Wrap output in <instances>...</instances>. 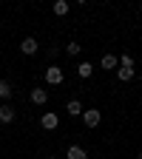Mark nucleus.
I'll return each instance as SVG.
<instances>
[{
    "label": "nucleus",
    "instance_id": "dca6fc26",
    "mask_svg": "<svg viewBox=\"0 0 142 159\" xmlns=\"http://www.w3.org/2000/svg\"><path fill=\"white\" fill-rule=\"evenodd\" d=\"M136 159H142V153H139V156H136Z\"/></svg>",
    "mask_w": 142,
    "mask_h": 159
},
{
    "label": "nucleus",
    "instance_id": "f03ea898",
    "mask_svg": "<svg viewBox=\"0 0 142 159\" xmlns=\"http://www.w3.org/2000/svg\"><path fill=\"white\" fill-rule=\"evenodd\" d=\"M99 119H103V116H99V111H97V108L83 111V122H85V128H97V125H99Z\"/></svg>",
    "mask_w": 142,
    "mask_h": 159
},
{
    "label": "nucleus",
    "instance_id": "f8f14e48",
    "mask_svg": "<svg viewBox=\"0 0 142 159\" xmlns=\"http://www.w3.org/2000/svg\"><path fill=\"white\" fill-rule=\"evenodd\" d=\"M77 74L83 77V80H85V77H91V63H80V66H77Z\"/></svg>",
    "mask_w": 142,
    "mask_h": 159
},
{
    "label": "nucleus",
    "instance_id": "2eb2a0df",
    "mask_svg": "<svg viewBox=\"0 0 142 159\" xmlns=\"http://www.w3.org/2000/svg\"><path fill=\"white\" fill-rule=\"evenodd\" d=\"M66 51L74 57V54H80V46H77V43H68V46H66Z\"/></svg>",
    "mask_w": 142,
    "mask_h": 159
},
{
    "label": "nucleus",
    "instance_id": "f257e3e1",
    "mask_svg": "<svg viewBox=\"0 0 142 159\" xmlns=\"http://www.w3.org/2000/svg\"><path fill=\"white\" fill-rule=\"evenodd\" d=\"M46 83H48V85H60V83H63V68L48 66V68H46Z\"/></svg>",
    "mask_w": 142,
    "mask_h": 159
},
{
    "label": "nucleus",
    "instance_id": "20e7f679",
    "mask_svg": "<svg viewBox=\"0 0 142 159\" xmlns=\"http://www.w3.org/2000/svg\"><path fill=\"white\" fill-rule=\"evenodd\" d=\"M46 99H48V91H46V88H31V102L46 105Z\"/></svg>",
    "mask_w": 142,
    "mask_h": 159
},
{
    "label": "nucleus",
    "instance_id": "1a4fd4ad",
    "mask_svg": "<svg viewBox=\"0 0 142 159\" xmlns=\"http://www.w3.org/2000/svg\"><path fill=\"white\" fill-rule=\"evenodd\" d=\"M68 159H88V156H85V151L80 148V145H71L68 148Z\"/></svg>",
    "mask_w": 142,
    "mask_h": 159
},
{
    "label": "nucleus",
    "instance_id": "7ed1b4c3",
    "mask_svg": "<svg viewBox=\"0 0 142 159\" xmlns=\"http://www.w3.org/2000/svg\"><path fill=\"white\" fill-rule=\"evenodd\" d=\"M40 125H43L46 131H54L60 125V116L57 114H43V116H40Z\"/></svg>",
    "mask_w": 142,
    "mask_h": 159
},
{
    "label": "nucleus",
    "instance_id": "9b49d317",
    "mask_svg": "<svg viewBox=\"0 0 142 159\" xmlns=\"http://www.w3.org/2000/svg\"><path fill=\"white\" fill-rule=\"evenodd\" d=\"M9 97H11V85L6 80H0V99H9Z\"/></svg>",
    "mask_w": 142,
    "mask_h": 159
},
{
    "label": "nucleus",
    "instance_id": "ddd939ff",
    "mask_svg": "<svg viewBox=\"0 0 142 159\" xmlns=\"http://www.w3.org/2000/svg\"><path fill=\"white\" fill-rule=\"evenodd\" d=\"M117 77L122 80V83H128V80L134 77V68H119V71H117Z\"/></svg>",
    "mask_w": 142,
    "mask_h": 159
},
{
    "label": "nucleus",
    "instance_id": "6e6552de",
    "mask_svg": "<svg viewBox=\"0 0 142 159\" xmlns=\"http://www.w3.org/2000/svg\"><path fill=\"white\" fill-rule=\"evenodd\" d=\"M68 116H83V105H80V99H68Z\"/></svg>",
    "mask_w": 142,
    "mask_h": 159
},
{
    "label": "nucleus",
    "instance_id": "4468645a",
    "mask_svg": "<svg viewBox=\"0 0 142 159\" xmlns=\"http://www.w3.org/2000/svg\"><path fill=\"white\" fill-rule=\"evenodd\" d=\"M119 66H122V68H134V60L128 54H122V57H119Z\"/></svg>",
    "mask_w": 142,
    "mask_h": 159
},
{
    "label": "nucleus",
    "instance_id": "9d476101",
    "mask_svg": "<svg viewBox=\"0 0 142 159\" xmlns=\"http://www.w3.org/2000/svg\"><path fill=\"white\" fill-rule=\"evenodd\" d=\"M54 14H60V17L68 14V0H57V3H54Z\"/></svg>",
    "mask_w": 142,
    "mask_h": 159
},
{
    "label": "nucleus",
    "instance_id": "423d86ee",
    "mask_svg": "<svg viewBox=\"0 0 142 159\" xmlns=\"http://www.w3.org/2000/svg\"><path fill=\"white\" fill-rule=\"evenodd\" d=\"M99 66H103V68H108V71H114V68L119 66V57H114V54H105V57H103V63H99Z\"/></svg>",
    "mask_w": 142,
    "mask_h": 159
},
{
    "label": "nucleus",
    "instance_id": "0eeeda50",
    "mask_svg": "<svg viewBox=\"0 0 142 159\" xmlns=\"http://www.w3.org/2000/svg\"><path fill=\"white\" fill-rule=\"evenodd\" d=\"M14 119V108L11 105H0V122H11Z\"/></svg>",
    "mask_w": 142,
    "mask_h": 159
},
{
    "label": "nucleus",
    "instance_id": "39448f33",
    "mask_svg": "<svg viewBox=\"0 0 142 159\" xmlns=\"http://www.w3.org/2000/svg\"><path fill=\"white\" fill-rule=\"evenodd\" d=\"M37 48H40V46H37V40H34V37H26L23 43H20V51H23V54H34Z\"/></svg>",
    "mask_w": 142,
    "mask_h": 159
}]
</instances>
